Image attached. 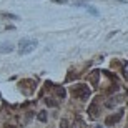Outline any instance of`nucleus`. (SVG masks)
Instances as JSON below:
<instances>
[{"mask_svg":"<svg viewBox=\"0 0 128 128\" xmlns=\"http://www.w3.org/2000/svg\"><path fill=\"white\" fill-rule=\"evenodd\" d=\"M45 103H47L48 106H57V102L52 100V98H47V100H45Z\"/></svg>","mask_w":128,"mask_h":128,"instance_id":"nucleus-10","label":"nucleus"},{"mask_svg":"<svg viewBox=\"0 0 128 128\" xmlns=\"http://www.w3.org/2000/svg\"><path fill=\"white\" fill-rule=\"evenodd\" d=\"M122 115H123V110H118L116 113H113V115H110V116H106V118H105V125H106V126H112V125L118 123L120 118H122Z\"/></svg>","mask_w":128,"mask_h":128,"instance_id":"nucleus-3","label":"nucleus"},{"mask_svg":"<svg viewBox=\"0 0 128 128\" xmlns=\"http://www.w3.org/2000/svg\"><path fill=\"white\" fill-rule=\"evenodd\" d=\"M72 93L75 98H80V100H86L90 96V86H86L85 83H76V85L72 86Z\"/></svg>","mask_w":128,"mask_h":128,"instance_id":"nucleus-1","label":"nucleus"},{"mask_svg":"<svg viewBox=\"0 0 128 128\" xmlns=\"http://www.w3.org/2000/svg\"><path fill=\"white\" fill-rule=\"evenodd\" d=\"M75 128H83V122H82L80 118L75 120Z\"/></svg>","mask_w":128,"mask_h":128,"instance_id":"nucleus-11","label":"nucleus"},{"mask_svg":"<svg viewBox=\"0 0 128 128\" xmlns=\"http://www.w3.org/2000/svg\"><path fill=\"white\" fill-rule=\"evenodd\" d=\"M4 128H17V126H15V125H8V123H7V125H5Z\"/></svg>","mask_w":128,"mask_h":128,"instance_id":"nucleus-15","label":"nucleus"},{"mask_svg":"<svg viewBox=\"0 0 128 128\" xmlns=\"http://www.w3.org/2000/svg\"><path fill=\"white\" fill-rule=\"evenodd\" d=\"M60 128H70V126H68V122H66L65 118H63L62 122H60Z\"/></svg>","mask_w":128,"mask_h":128,"instance_id":"nucleus-12","label":"nucleus"},{"mask_svg":"<svg viewBox=\"0 0 128 128\" xmlns=\"http://www.w3.org/2000/svg\"><path fill=\"white\" fill-rule=\"evenodd\" d=\"M68 0H55V4H66Z\"/></svg>","mask_w":128,"mask_h":128,"instance_id":"nucleus-14","label":"nucleus"},{"mask_svg":"<svg viewBox=\"0 0 128 128\" xmlns=\"http://www.w3.org/2000/svg\"><path fill=\"white\" fill-rule=\"evenodd\" d=\"M88 115H90V118H98V115H100V106H98V102H93V103L88 106Z\"/></svg>","mask_w":128,"mask_h":128,"instance_id":"nucleus-4","label":"nucleus"},{"mask_svg":"<svg viewBox=\"0 0 128 128\" xmlns=\"http://www.w3.org/2000/svg\"><path fill=\"white\" fill-rule=\"evenodd\" d=\"M37 48V40H20L18 43V53L20 55H27Z\"/></svg>","mask_w":128,"mask_h":128,"instance_id":"nucleus-2","label":"nucleus"},{"mask_svg":"<svg viewBox=\"0 0 128 128\" xmlns=\"http://www.w3.org/2000/svg\"><path fill=\"white\" fill-rule=\"evenodd\" d=\"M86 10H88V12H90L92 15H95V17H98V10H96L95 7H92V5H88V7H86Z\"/></svg>","mask_w":128,"mask_h":128,"instance_id":"nucleus-8","label":"nucleus"},{"mask_svg":"<svg viewBox=\"0 0 128 128\" xmlns=\"http://www.w3.org/2000/svg\"><path fill=\"white\" fill-rule=\"evenodd\" d=\"M55 92H57V96H58V98H65L66 92H65V88H63V86H57V88H55Z\"/></svg>","mask_w":128,"mask_h":128,"instance_id":"nucleus-7","label":"nucleus"},{"mask_svg":"<svg viewBox=\"0 0 128 128\" xmlns=\"http://www.w3.org/2000/svg\"><path fill=\"white\" fill-rule=\"evenodd\" d=\"M12 50H14V45L12 43H2L0 45V52L2 53H10Z\"/></svg>","mask_w":128,"mask_h":128,"instance_id":"nucleus-5","label":"nucleus"},{"mask_svg":"<svg viewBox=\"0 0 128 128\" xmlns=\"http://www.w3.org/2000/svg\"><path fill=\"white\" fill-rule=\"evenodd\" d=\"M38 120L40 122H47V112H40L38 113Z\"/></svg>","mask_w":128,"mask_h":128,"instance_id":"nucleus-9","label":"nucleus"},{"mask_svg":"<svg viewBox=\"0 0 128 128\" xmlns=\"http://www.w3.org/2000/svg\"><path fill=\"white\" fill-rule=\"evenodd\" d=\"M4 17H7V18H14V20L18 18V15H14V14H4Z\"/></svg>","mask_w":128,"mask_h":128,"instance_id":"nucleus-13","label":"nucleus"},{"mask_svg":"<svg viewBox=\"0 0 128 128\" xmlns=\"http://www.w3.org/2000/svg\"><path fill=\"white\" fill-rule=\"evenodd\" d=\"M98 76H100V72L98 70H93L90 73V82H92V85H96L98 83Z\"/></svg>","mask_w":128,"mask_h":128,"instance_id":"nucleus-6","label":"nucleus"}]
</instances>
